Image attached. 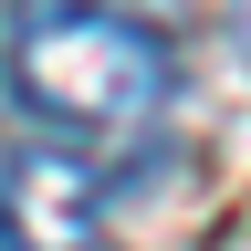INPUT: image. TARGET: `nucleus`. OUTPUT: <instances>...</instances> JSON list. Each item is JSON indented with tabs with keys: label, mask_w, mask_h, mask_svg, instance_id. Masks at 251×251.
<instances>
[{
	"label": "nucleus",
	"mask_w": 251,
	"mask_h": 251,
	"mask_svg": "<svg viewBox=\"0 0 251 251\" xmlns=\"http://www.w3.org/2000/svg\"><path fill=\"white\" fill-rule=\"evenodd\" d=\"M0 241L11 251H94L105 241V178L84 147L31 136L0 157Z\"/></svg>",
	"instance_id": "2"
},
{
	"label": "nucleus",
	"mask_w": 251,
	"mask_h": 251,
	"mask_svg": "<svg viewBox=\"0 0 251 251\" xmlns=\"http://www.w3.org/2000/svg\"><path fill=\"white\" fill-rule=\"evenodd\" d=\"M11 84H21L31 115L115 136V126H147L168 105L178 63H168V42H157L136 11H115V0H31L21 42H11Z\"/></svg>",
	"instance_id": "1"
}]
</instances>
